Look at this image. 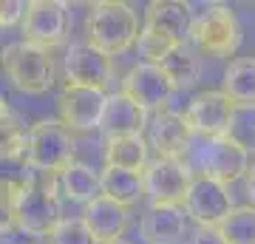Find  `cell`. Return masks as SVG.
Returning <instances> with one entry per match:
<instances>
[{"instance_id": "cell-3", "label": "cell", "mask_w": 255, "mask_h": 244, "mask_svg": "<svg viewBox=\"0 0 255 244\" xmlns=\"http://www.w3.org/2000/svg\"><path fill=\"white\" fill-rule=\"evenodd\" d=\"M74 136L60 119H40L26 131L23 159L40 176H60L74 162Z\"/></svg>"}, {"instance_id": "cell-28", "label": "cell", "mask_w": 255, "mask_h": 244, "mask_svg": "<svg viewBox=\"0 0 255 244\" xmlns=\"http://www.w3.org/2000/svg\"><path fill=\"white\" fill-rule=\"evenodd\" d=\"M190 244H227L219 227H196Z\"/></svg>"}, {"instance_id": "cell-21", "label": "cell", "mask_w": 255, "mask_h": 244, "mask_svg": "<svg viewBox=\"0 0 255 244\" xmlns=\"http://www.w3.org/2000/svg\"><path fill=\"white\" fill-rule=\"evenodd\" d=\"M60 188H63V193L71 202L91 205L94 199L102 196V173L94 171L91 165L74 159V162L60 173Z\"/></svg>"}, {"instance_id": "cell-18", "label": "cell", "mask_w": 255, "mask_h": 244, "mask_svg": "<svg viewBox=\"0 0 255 244\" xmlns=\"http://www.w3.org/2000/svg\"><path fill=\"white\" fill-rule=\"evenodd\" d=\"M82 222L88 225V230L97 236L100 244H117V242H122V236H125V230H128L130 213H128V208L111 202L108 196H100V199H94L91 205H85Z\"/></svg>"}, {"instance_id": "cell-27", "label": "cell", "mask_w": 255, "mask_h": 244, "mask_svg": "<svg viewBox=\"0 0 255 244\" xmlns=\"http://www.w3.org/2000/svg\"><path fill=\"white\" fill-rule=\"evenodd\" d=\"M26 11H28V3H23V0H0V28H9L14 23L23 26Z\"/></svg>"}, {"instance_id": "cell-13", "label": "cell", "mask_w": 255, "mask_h": 244, "mask_svg": "<svg viewBox=\"0 0 255 244\" xmlns=\"http://www.w3.org/2000/svg\"><path fill=\"white\" fill-rule=\"evenodd\" d=\"M122 94H128L145 111H162L164 102L173 94V85L167 80V74L162 71V65L142 60V63L130 65V71L122 77Z\"/></svg>"}, {"instance_id": "cell-19", "label": "cell", "mask_w": 255, "mask_h": 244, "mask_svg": "<svg viewBox=\"0 0 255 244\" xmlns=\"http://www.w3.org/2000/svg\"><path fill=\"white\" fill-rule=\"evenodd\" d=\"M105 165L145 173L150 165V145L145 136H117L105 142Z\"/></svg>"}, {"instance_id": "cell-4", "label": "cell", "mask_w": 255, "mask_h": 244, "mask_svg": "<svg viewBox=\"0 0 255 244\" xmlns=\"http://www.w3.org/2000/svg\"><path fill=\"white\" fill-rule=\"evenodd\" d=\"M0 71L9 77L14 88L26 91V94H46L57 77L51 51L31 45L26 40H17V43L0 48Z\"/></svg>"}, {"instance_id": "cell-16", "label": "cell", "mask_w": 255, "mask_h": 244, "mask_svg": "<svg viewBox=\"0 0 255 244\" xmlns=\"http://www.w3.org/2000/svg\"><path fill=\"white\" fill-rule=\"evenodd\" d=\"M193 23H196V17L190 11V3H182V0H153L145 9V26L167 34L179 45L190 43Z\"/></svg>"}, {"instance_id": "cell-31", "label": "cell", "mask_w": 255, "mask_h": 244, "mask_svg": "<svg viewBox=\"0 0 255 244\" xmlns=\"http://www.w3.org/2000/svg\"><path fill=\"white\" fill-rule=\"evenodd\" d=\"M117 244H128V242H117Z\"/></svg>"}, {"instance_id": "cell-5", "label": "cell", "mask_w": 255, "mask_h": 244, "mask_svg": "<svg viewBox=\"0 0 255 244\" xmlns=\"http://www.w3.org/2000/svg\"><path fill=\"white\" fill-rule=\"evenodd\" d=\"M190 40L201 57H210V60L233 57L241 45V26L236 11L224 3H210L193 23Z\"/></svg>"}, {"instance_id": "cell-8", "label": "cell", "mask_w": 255, "mask_h": 244, "mask_svg": "<svg viewBox=\"0 0 255 244\" xmlns=\"http://www.w3.org/2000/svg\"><path fill=\"white\" fill-rule=\"evenodd\" d=\"M65 85H77V88H94L108 94L117 85V74L114 63L108 54L97 51L88 43H74L65 54Z\"/></svg>"}, {"instance_id": "cell-26", "label": "cell", "mask_w": 255, "mask_h": 244, "mask_svg": "<svg viewBox=\"0 0 255 244\" xmlns=\"http://www.w3.org/2000/svg\"><path fill=\"white\" fill-rule=\"evenodd\" d=\"M48 244H100V242L80 216V219H63V225L48 236Z\"/></svg>"}, {"instance_id": "cell-15", "label": "cell", "mask_w": 255, "mask_h": 244, "mask_svg": "<svg viewBox=\"0 0 255 244\" xmlns=\"http://www.w3.org/2000/svg\"><path fill=\"white\" fill-rule=\"evenodd\" d=\"M147 125H150V119H147V111L142 105H136L122 91L108 94V105H105L102 125H100V131L108 139H117V136H142V131Z\"/></svg>"}, {"instance_id": "cell-29", "label": "cell", "mask_w": 255, "mask_h": 244, "mask_svg": "<svg viewBox=\"0 0 255 244\" xmlns=\"http://www.w3.org/2000/svg\"><path fill=\"white\" fill-rule=\"evenodd\" d=\"M14 227V210H11V202L0 193V233H9Z\"/></svg>"}, {"instance_id": "cell-20", "label": "cell", "mask_w": 255, "mask_h": 244, "mask_svg": "<svg viewBox=\"0 0 255 244\" xmlns=\"http://www.w3.org/2000/svg\"><path fill=\"white\" fill-rule=\"evenodd\" d=\"M221 91L236 108H255V57H238L224 71Z\"/></svg>"}, {"instance_id": "cell-9", "label": "cell", "mask_w": 255, "mask_h": 244, "mask_svg": "<svg viewBox=\"0 0 255 244\" xmlns=\"http://www.w3.org/2000/svg\"><path fill=\"white\" fill-rule=\"evenodd\" d=\"M68 26H71L68 3H63V0H28V11L23 20L26 43L51 51L65 40Z\"/></svg>"}, {"instance_id": "cell-22", "label": "cell", "mask_w": 255, "mask_h": 244, "mask_svg": "<svg viewBox=\"0 0 255 244\" xmlns=\"http://www.w3.org/2000/svg\"><path fill=\"white\" fill-rule=\"evenodd\" d=\"M102 196L117 202L122 208H133L145 196V176L125 168H108L102 171Z\"/></svg>"}, {"instance_id": "cell-17", "label": "cell", "mask_w": 255, "mask_h": 244, "mask_svg": "<svg viewBox=\"0 0 255 244\" xmlns=\"http://www.w3.org/2000/svg\"><path fill=\"white\" fill-rule=\"evenodd\" d=\"M187 230L190 216L184 208H150L139 225V236L145 244H179Z\"/></svg>"}, {"instance_id": "cell-7", "label": "cell", "mask_w": 255, "mask_h": 244, "mask_svg": "<svg viewBox=\"0 0 255 244\" xmlns=\"http://www.w3.org/2000/svg\"><path fill=\"white\" fill-rule=\"evenodd\" d=\"M145 196L150 208H184L193 173L182 159H150L145 168Z\"/></svg>"}, {"instance_id": "cell-10", "label": "cell", "mask_w": 255, "mask_h": 244, "mask_svg": "<svg viewBox=\"0 0 255 244\" xmlns=\"http://www.w3.org/2000/svg\"><path fill=\"white\" fill-rule=\"evenodd\" d=\"M184 119L193 136H230L236 122V105L224 91H201L190 100Z\"/></svg>"}, {"instance_id": "cell-30", "label": "cell", "mask_w": 255, "mask_h": 244, "mask_svg": "<svg viewBox=\"0 0 255 244\" xmlns=\"http://www.w3.org/2000/svg\"><path fill=\"white\" fill-rule=\"evenodd\" d=\"M247 196H250V202L255 205V162H253V168H250V173H247Z\"/></svg>"}, {"instance_id": "cell-23", "label": "cell", "mask_w": 255, "mask_h": 244, "mask_svg": "<svg viewBox=\"0 0 255 244\" xmlns=\"http://www.w3.org/2000/svg\"><path fill=\"white\" fill-rule=\"evenodd\" d=\"M159 65H162V71L167 74V80H170L173 88H190V85H196V80H199V74H201L199 51L190 48V43L176 45Z\"/></svg>"}, {"instance_id": "cell-1", "label": "cell", "mask_w": 255, "mask_h": 244, "mask_svg": "<svg viewBox=\"0 0 255 244\" xmlns=\"http://www.w3.org/2000/svg\"><path fill=\"white\" fill-rule=\"evenodd\" d=\"M182 162L193 173V179H213L221 185H233L250 173V151L236 136H193Z\"/></svg>"}, {"instance_id": "cell-11", "label": "cell", "mask_w": 255, "mask_h": 244, "mask_svg": "<svg viewBox=\"0 0 255 244\" xmlns=\"http://www.w3.org/2000/svg\"><path fill=\"white\" fill-rule=\"evenodd\" d=\"M105 105H108V94L94 88L65 85L57 97V119L68 131H94L102 125Z\"/></svg>"}, {"instance_id": "cell-6", "label": "cell", "mask_w": 255, "mask_h": 244, "mask_svg": "<svg viewBox=\"0 0 255 244\" xmlns=\"http://www.w3.org/2000/svg\"><path fill=\"white\" fill-rule=\"evenodd\" d=\"M14 225L31 236H51L63 225V205L51 182L34 179L17 199L11 202Z\"/></svg>"}, {"instance_id": "cell-24", "label": "cell", "mask_w": 255, "mask_h": 244, "mask_svg": "<svg viewBox=\"0 0 255 244\" xmlns=\"http://www.w3.org/2000/svg\"><path fill=\"white\" fill-rule=\"evenodd\" d=\"M219 230L227 244H255V208L253 205L236 208Z\"/></svg>"}, {"instance_id": "cell-25", "label": "cell", "mask_w": 255, "mask_h": 244, "mask_svg": "<svg viewBox=\"0 0 255 244\" xmlns=\"http://www.w3.org/2000/svg\"><path fill=\"white\" fill-rule=\"evenodd\" d=\"M136 45H139V54L145 57V63L159 65L179 43H176V40H170L167 34H162V31H156V28L142 26V34H139V43Z\"/></svg>"}, {"instance_id": "cell-12", "label": "cell", "mask_w": 255, "mask_h": 244, "mask_svg": "<svg viewBox=\"0 0 255 244\" xmlns=\"http://www.w3.org/2000/svg\"><path fill=\"white\" fill-rule=\"evenodd\" d=\"M184 210L199 227H221L236 208H233V193L227 185L213 179H193Z\"/></svg>"}, {"instance_id": "cell-2", "label": "cell", "mask_w": 255, "mask_h": 244, "mask_svg": "<svg viewBox=\"0 0 255 244\" xmlns=\"http://www.w3.org/2000/svg\"><path fill=\"white\" fill-rule=\"evenodd\" d=\"M139 17L122 0H102L94 3L88 9V20H85V43L94 45L97 51L108 57L125 54L133 43H139Z\"/></svg>"}, {"instance_id": "cell-14", "label": "cell", "mask_w": 255, "mask_h": 244, "mask_svg": "<svg viewBox=\"0 0 255 244\" xmlns=\"http://www.w3.org/2000/svg\"><path fill=\"white\" fill-rule=\"evenodd\" d=\"M190 139L193 131L187 119H184V114H176V111H156L147 125V145L156 154V159H182Z\"/></svg>"}]
</instances>
